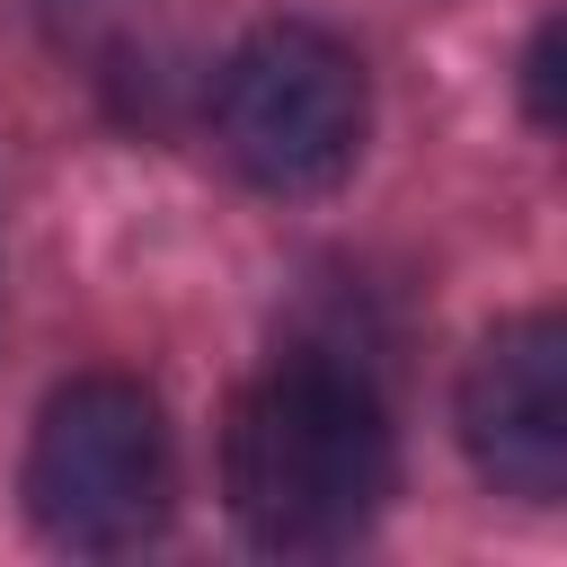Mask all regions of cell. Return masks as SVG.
Wrapping results in <instances>:
<instances>
[{"label":"cell","instance_id":"obj_2","mask_svg":"<svg viewBox=\"0 0 567 567\" xmlns=\"http://www.w3.org/2000/svg\"><path fill=\"white\" fill-rule=\"evenodd\" d=\"M168 425L159 399L124 372H80L44 399L27 443V514L53 549H142L168 523Z\"/></svg>","mask_w":567,"mask_h":567},{"label":"cell","instance_id":"obj_5","mask_svg":"<svg viewBox=\"0 0 567 567\" xmlns=\"http://www.w3.org/2000/svg\"><path fill=\"white\" fill-rule=\"evenodd\" d=\"M523 89H532V124H558V27L532 35V53H523Z\"/></svg>","mask_w":567,"mask_h":567},{"label":"cell","instance_id":"obj_1","mask_svg":"<svg viewBox=\"0 0 567 567\" xmlns=\"http://www.w3.org/2000/svg\"><path fill=\"white\" fill-rule=\"evenodd\" d=\"M221 487L257 549H346L390 496V416L372 372L337 354H284L239 390L221 434Z\"/></svg>","mask_w":567,"mask_h":567},{"label":"cell","instance_id":"obj_3","mask_svg":"<svg viewBox=\"0 0 567 567\" xmlns=\"http://www.w3.org/2000/svg\"><path fill=\"white\" fill-rule=\"evenodd\" d=\"M221 151L266 186V195H319L354 168L363 124H372V89L363 62L319 35V27H257L230 62H221Z\"/></svg>","mask_w":567,"mask_h":567},{"label":"cell","instance_id":"obj_4","mask_svg":"<svg viewBox=\"0 0 567 567\" xmlns=\"http://www.w3.org/2000/svg\"><path fill=\"white\" fill-rule=\"evenodd\" d=\"M461 443L487 487L549 505L567 487V328L549 310L505 319L461 372Z\"/></svg>","mask_w":567,"mask_h":567}]
</instances>
